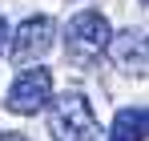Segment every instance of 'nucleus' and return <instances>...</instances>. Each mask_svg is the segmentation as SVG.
Masks as SVG:
<instances>
[{"mask_svg":"<svg viewBox=\"0 0 149 141\" xmlns=\"http://www.w3.org/2000/svg\"><path fill=\"white\" fill-rule=\"evenodd\" d=\"M45 109H49V137L52 141H105L85 93H77V89L73 93H61Z\"/></svg>","mask_w":149,"mask_h":141,"instance_id":"nucleus-1","label":"nucleus"},{"mask_svg":"<svg viewBox=\"0 0 149 141\" xmlns=\"http://www.w3.org/2000/svg\"><path fill=\"white\" fill-rule=\"evenodd\" d=\"M109 36H113V24L105 20L97 8H81L73 20L65 24V57H69V65H77V69L97 65L105 45H109Z\"/></svg>","mask_w":149,"mask_h":141,"instance_id":"nucleus-2","label":"nucleus"},{"mask_svg":"<svg viewBox=\"0 0 149 141\" xmlns=\"http://www.w3.org/2000/svg\"><path fill=\"white\" fill-rule=\"evenodd\" d=\"M52 101V73L45 65H24V73H16L12 89L4 97V109L16 117H32Z\"/></svg>","mask_w":149,"mask_h":141,"instance_id":"nucleus-3","label":"nucleus"},{"mask_svg":"<svg viewBox=\"0 0 149 141\" xmlns=\"http://www.w3.org/2000/svg\"><path fill=\"white\" fill-rule=\"evenodd\" d=\"M52 40H56V20L52 16H28L16 32H8V57H12V65H40L45 57H49Z\"/></svg>","mask_w":149,"mask_h":141,"instance_id":"nucleus-4","label":"nucleus"},{"mask_svg":"<svg viewBox=\"0 0 149 141\" xmlns=\"http://www.w3.org/2000/svg\"><path fill=\"white\" fill-rule=\"evenodd\" d=\"M105 52H109V61H113L121 73H129V77H145L149 52H145V36H141V32H133V28L113 32L109 45H105Z\"/></svg>","mask_w":149,"mask_h":141,"instance_id":"nucleus-5","label":"nucleus"},{"mask_svg":"<svg viewBox=\"0 0 149 141\" xmlns=\"http://www.w3.org/2000/svg\"><path fill=\"white\" fill-rule=\"evenodd\" d=\"M145 125H149L145 105H129L113 117V129H109L105 141H145Z\"/></svg>","mask_w":149,"mask_h":141,"instance_id":"nucleus-6","label":"nucleus"},{"mask_svg":"<svg viewBox=\"0 0 149 141\" xmlns=\"http://www.w3.org/2000/svg\"><path fill=\"white\" fill-rule=\"evenodd\" d=\"M0 141H28L24 133H16V129H0Z\"/></svg>","mask_w":149,"mask_h":141,"instance_id":"nucleus-7","label":"nucleus"},{"mask_svg":"<svg viewBox=\"0 0 149 141\" xmlns=\"http://www.w3.org/2000/svg\"><path fill=\"white\" fill-rule=\"evenodd\" d=\"M4 48H8V24L0 20V52H4Z\"/></svg>","mask_w":149,"mask_h":141,"instance_id":"nucleus-8","label":"nucleus"}]
</instances>
